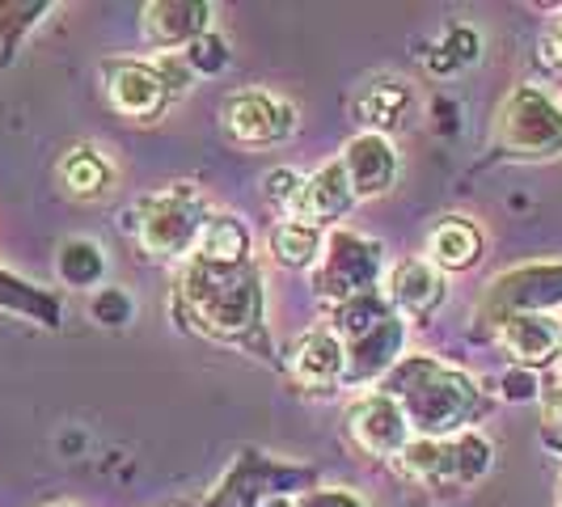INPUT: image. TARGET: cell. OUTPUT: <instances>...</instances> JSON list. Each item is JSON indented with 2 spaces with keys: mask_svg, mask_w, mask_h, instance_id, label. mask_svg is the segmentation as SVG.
Here are the masks:
<instances>
[{
  "mask_svg": "<svg viewBox=\"0 0 562 507\" xmlns=\"http://www.w3.org/2000/svg\"><path fill=\"white\" fill-rule=\"evenodd\" d=\"M182 305L191 313L199 330L216 338L246 335L254 322L262 317V275L250 262L241 267H207V262H191V271L182 275L178 288Z\"/></svg>",
  "mask_w": 562,
  "mask_h": 507,
  "instance_id": "1",
  "label": "cell"
},
{
  "mask_svg": "<svg viewBox=\"0 0 562 507\" xmlns=\"http://www.w3.org/2000/svg\"><path fill=\"white\" fill-rule=\"evenodd\" d=\"M397 406L406 410V419L423 427L427 440H445L449 431L465 427L479 415V390L470 376L449 372V368L431 364V360H411L394 372L390 381Z\"/></svg>",
  "mask_w": 562,
  "mask_h": 507,
  "instance_id": "2",
  "label": "cell"
},
{
  "mask_svg": "<svg viewBox=\"0 0 562 507\" xmlns=\"http://www.w3.org/2000/svg\"><path fill=\"white\" fill-rule=\"evenodd\" d=\"M338 322H342V338L351 342L342 381H372L376 372L394 364L397 347H402V326L385 301H376L372 292L356 296L338 305Z\"/></svg>",
  "mask_w": 562,
  "mask_h": 507,
  "instance_id": "3",
  "label": "cell"
},
{
  "mask_svg": "<svg viewBox=\"0 0 562 507\" xmlns=\"http://www.w3.org/2000/svg\"><path fill=\"white\" fill-rule=\"evenodd\" d=\"M491 465V444L474 436V431H461V436H445V440H411L402 449V470L406 478L423 482V486H436V491H449V486H470L474 478L486 474Z\"/></svg>",
  "mask_w": 562,
  "mask_h": 507,
  "instance_id": "4",
  "label": "cell"
},
{
  "mask_svg": "<svg viewBox=\"0 0 562 507\" xmlns=\"http://www.w3.org/2000/svg\"><path fill=\"white\" fill-rule=\"evenodd\" d=\"M203 203L191 187H169L161 195L144 199L140 203V221H136V233H140L144 254L153 258H178L187 254L199 241V228H203Z\"/></svg>",
  "mask_w": 562,
  "mask_h": 507,
  "instance_id": "5",
  "label": "cell"
},
{
  "mask_svg": "<svg viewBox=\"0 0 562 507\" xmlns=\"http://www.w3.org/2000/svg\"><path fill=\"white\" fill-rule=\"evenodd\" d=\"M499 144L516 157H550L562 148V111L533 84H520L499 111Z\"/></svg>",
  "mask_w": 562,
  "mask_h": 507,
  "instance_id": "6",
  "label": "cell"
},
{
  "mask_svg": "<svg viewBox=\"0 0 562 507\" xmlns=\"http://www.w3.org/2000/svg\"><path fill=\"white\" fill-rule=\"evenodd\" d=\"M376 254L381 250H376L372 241H364V237H356V233H335L330 246H326L322 271L313 275L317 296H322L326 305H347V301H356V296H368V288L376 280V267H381Z\"/></svg>",
  "mask_w": 562,
  "mask_h": 507,
  "instance_id": "7",
  "label": "cell"
},
{
  "mask_svg": "<svg viewBox=\"0 0 562 507\" xmlns=\"http://www.w3.org/2000/svg\"><path fill=\"white\" fill-rule=\"evenodd\" d=\"M347 427H351V440L372 457H402V449L411 444V419L390 394L360 397L347 410Z\"/></svg>",
  "mask_w": 562,
  "mask_h": 507,
  "instance_id": "8",
  "label": "cell"
},
{
  "mask_svg": "<svg viewBox=\"0 0 562 507\" xmlns=\"http://www.w3.org/2000/svg\"><path fill=\"white\" fill-rule=\"evenodd\" d=\"M292 123H296L292 106L280 102L276 93H262V89L233 93L225 106V127L237 144H276L283 136H292Z\"/></svg>",
  "mask_w": 562,
  "mask_h": 507,
  "instance_id": "9",
  "label": "cell"
},
{
  "mask_svg": "<svg viewBox=\"0 0 562 507\" xmlns=\"http://www.w3.org/2000/svg\"><path fill=\"white\" fill-rule=\"evenodd\" d=\"M562 301V267H525V271H512L499 283H491L482 313H499V322L507 317H520V313H537L546 305H559Z\"/></svg>",
  "mask_w": 562,
  "mask_h": 507,
  "instance_id": "10",
  "label": "cell"
},
{
  "mask_svg": "<svg viewBox=\"0 0 562 507\" xmlns=\"http://www.w3.org/2000/svg\"><path fill=\"white\" fill-rule=\"evenodd\" d=\"M338 166H342L347 182H351V195L368 199L390 191V182H394L397 173V153L385 136L368 132V136H356V140L342 148V161Z\"/></svg>",
  "mask_w": 562,
  "mask_h": 507,
  "instance_id": "11",
  "label": "cell"
},
{
  "mask_svg": "<svg viewBox=\"0 0 562 507\" xmlns=\"http://www.w3.org/2000/svg\"><path fill=\"white\" fill-rule=\"evenodd\" d=\"M106 93H111V106L132 119H153V114L166 106V81L157 68L148 64H106Z\"/></svg>",
  "mask_w": 562,
  "mask_h": 507,
  "instance_id": "12",
  "label": "cell"
},
{
  "mask_svg": "<svg viewBox=\"0 0 562 507\" xmlns=\"http://www.w3.org/2000/svg\"><path fill=\"white\" fill-rule=\"evenodd\" d=\"M288 368H292V381L296 385L326 390V385L342 381V372H347V347L330 330H313V335H305L292 347V364Z\"/></svg>",
  "mask_w": 562,
  "mask_h": 507,
  "instance_id": "13",
  "label": "cell"
},
{
  "mask_svg": "<svg viewBox=\"0 0 562 507\" xmlns=\"http://www.w3.org/2000/svg\"><path fill=\"white\" fill-rule=\"evenodd\" d=\"M499 342L520 364L541 368L559 356L562 326H554V317H541V313H520V317H507L499 326Z\"/></svg>",
  "mask_w": 562,
  "mask_h": 507,
  "instance_id": "14",
  "label": "cell"
},
{
  "mask_svg": "<svg viewBox=\"0 0 562 507\" xmlns=\"http://www.w3.org/2000/svg\"><path fill=\"white\" fill-rule=\"evenodd\" d=\"M351 182H347V173L342 166H322L313 178H305V191H301V203H296V216L292 221H301V225H326V221H338L347 207H351Z\"/></svg>",
  "mask_w": 562,
  "mask_h": 507,
  "instance_id": "15",
  "label": "cell"
},
{
  "mask_svg": "<svg viewBox=\"0 0 562 507\" xmlns=\"http://www.w3.org/2000/svg\"><path fill=\"white\" fill-rule=\"evenodd\" d=\"M207 26V4L199 0H161L144 4V38L157 47H182Z\"/></svg>",
  "mask_w": 562,
  "mask_h": 507,
  "instance_id": "16",
  "label": "cell"
},
{
  "mask_svg": "<svg viewBox=\"0 0 562 507\" xmlns=\"http://www.w3.org/2000/svg\"><path fill=\"white\" fill-rule=\"evenodd\" d=\"M390 301L402 313L423 317V313H431L445 301V280H440V271L431 262H419V258L397 262L394 271H390Z\"/></svg>",
  "mask_w": 562,
  "mask_h": 507,
  "instance_id": "17",
  "label": "cell"
},
{
  "mask_svg": "<svg viewBox=\"0 0 562 507\" xmlns=\"http://www.w3.org/2000/svg\"><path fill=\"white\" fill-rule=\"evenodd\" d=\"M195 258L207 267H241L246 250H250V233L241 228L237 216H207L199 228Z\"/></svg>",
  "mask_w": 562,
  "mask_h": 507,
  "instance_id": "18",
  "label": "cell"
},
{
  "mask_svg": "<svg viewBox=\"0 0 562 507\" xmlns=\"http://www.w3.org/2000/svg\"><path fill=\"white\" fill-rule=\"evenodd\" d=\"M411 106H415V93H411V84L402 81V77H381V81H372L360 93V114H364L368 127H376V132L402 127Z\"/></svg>",
  "mask_w": 562,
  "mask_h": 507,
  "instance_id": "19",
  "label": "cell"
},
{
  "mask_svg": "<svg viewBox=\"0 0 562 507\" xmlns=\"http://www.w3.org/2000/svg\"><path fill=\"white\" fill-rule=\"evenodd\" d=\"M482 254V237L479 228L470 225V221H440L436 233H431V267H445V271H465V267H474Z\"/></svg>",
  "mask_w": 562,
  "mask_h": 507,
  "instance_id": "20",
  "label": "cell"
},
{
  "mask_svg": "<svg viewBox=\"0 0 562 507\" xmlns=\"http://www.w3.org/2000/svg\"><path fill=\"white\" fill-rule=\"evenodd\" d=\"M59 178H64V187H68L72 195L93 199L106 191L111 169H106V161H102L93 148H72V153L64 157V166H59Z\"/></svg>",
  "mask_w": 562,
  "mask_h": 507,
  "instance_id": "21",
  "label": "cell"
},
{
  "mask_svg": "<svg viewBox=\"0 0 562 507\" xmlns=\"http://www.w3.org/2000/svg\"><path fill=\"white\" fill-rule=\"evenodd\" d=\"M317 246H322V233L301 225V221H283V225L271 228V254L283 267H310L317 258Z\"/></svg>",
  "mask_w": 562,
  "mask_h": 507,
  "instance_id": "22",
  "label": "cell"
},
{
  "mask_svg": "<svg viewBox=\"0 0 562 507\" xmlns=\"http://www.w3.org/2000/svg\"><path fill=\"white\" fill-rule=\"evenodd\" d=\"M59 275L68 283H77V288L98 280L102 275V254H98V246L93 241H68L59 250Z\"/></svg>",
  "mask_w": 562,
  "mask_h": 507,
  "instance_id": "23",
  "label": "cell"
},
{
  "mask_svg": "<svg viewBox=\"0 0 562 507\" xmlns=\"http://www.w3.org/2000/svg\"><path fill=\"white\" fill-rule=\"evenodd\" d=\"M301 191H305V178H301V173H292V169H276V173L267 178V203H271L276 212H283L288 221L296 216Z\"/></svg>",
  "mask_w": 562,
  "mask_h": 507,
  "instance_id": "24",
  "label": "cell"
},
{
  "mask_svg": "<svg viewBox=\"0 0 562 507\" xmlns=\"http://www.w3.org/2000/svg\"><path fill=\"white\" fill-rule=\"evenodd\" d=\"M0 301L4 305H13V309H26L34 317H43V322H56V305L47 301V296H38V292H30L26 283L9 280V275H0Z\"/></svg>",
  "mask_w": 562,
  "mask_h": 507,
  "instance_id": "25",
  "label": "cell"
},
{
  "mask_svg": "<svg viewBox=\"0 0 562 507\" xmlns=\"http://www.w3.org/2000/svg\"><path fill=\"white\" fill-rule=\"evenodd\" d=\"M541 59H546V64L562 77V18L546 30V38H541Z\"/></svg>",
  "mask_w": 562,
  "mask_h": 507,
  "instance_id": "26",
  "label": "cell"
},
{
  "mask_svg": "<svg viewBox=\"0 0 562 507\" xmlns=\"http://www.w3.org/2000/svg\"><path fill=\"white\" fill-rule=\"evenodd\" d=\"M187 59H191V64H203V68L212 72V68H221V64H225V52H221V43H216V38H203L195 52H187Z\"/></svg>",
  "mask_w": 562,
  "mask_h": 507,
  "instance_id": "27",
  "label": "cell"
},
{
  "mask_svg": "<svg viewBox=\"0 0 562 507\" xmlns=\"http://www.w3.org/2000/svg\"><path fill=\"white\" fill-rule=\"evenodd\" d=\"M546 419H550V427L562 431V376L550 385V394H546Z\"/></svg>",
  "mask_w": 562,
  "mask_h": 507,
  "instance_id": "28",
  "label": "cell"
},
{
  "mask_svg": "<svg viewBox=\"0 0 562 507\" xmlns=\"http://www.w3.org/2000/svg\"><path fill=\"white\" fill-rule=\"evenodd\" d=\"M305 507H360L351 495H338V491H326V495H310Z\"/></svg>",
  "mask_w": 562,
  "mask_h": 507,
  "instance_id": "29",
  "label": "cell"
},
{
  "mask_svg": "<svg viewBox=\"0 0 562 507\" xmlns=\"http://www.w3.org/2000/svg\"><path fill=\"white\" fill-rule=\"evenodd\" d=\"M262 507H288V504H262Z\"/></svg>",
  "mask_w": 562,
  "mask_h": 507,
  "instance_id": "30",
  "label": "cell"
}]
</instances>
